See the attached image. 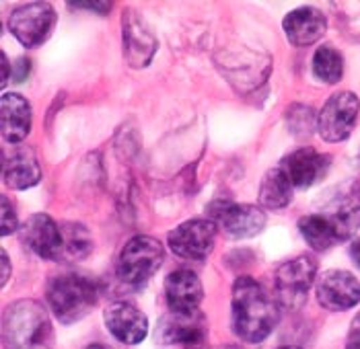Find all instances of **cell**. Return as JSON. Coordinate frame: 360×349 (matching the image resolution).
<instances>
[{
  "mask_svg": "<svg viewBox=\"0 0 360 349\" xmlns=\"http://www.w3.org/2000/svg\"><path fill=\"white\" fill-rule=\"evenodd\" d=\"M280 166L288 175L295 187L307 189L319 183L328 175L332 166V157L317 152L315 148H299L290 152L288 157H284Z\"/></svg>",
  "mask_w": 360,
  "mask_h": 349,
  "instance_id": "2e32d148",
  "label": "cell"
},
{
  "mask_svg": "<svg viewBox=\"0 0 360 349\" xmlns=\"http://www.w3.org/2000/svg\"><path fill=\"white\" fill-rule=\"evenodd\" d=\"M208 216L231 239H251L259 235L268 222L266 212L251 204H233V202H214L208 206Z\"/></svg>",
  "mask_w": 360,
  "mask_h": 349,
  "instance_id": "ba28073f",
  "label": "cell"
},
{
  "mask_svg": "<svg viewBox=\"0 0 360 349\" xmlns=\"http://www.w3.org/2000/svg\"><path fill=\"white\" fill-rule=\"evenodd\" d=\"M72 8H83V11H93V13H101L105 15L111 11V2H72Z\"/></svg>",
  "mask_w": 360,
  "mask_h": 349,
  "instance_id": "83f0119b",
  "label": "cell"
},
{
  "mask_svg": "<svg viewBox=\"0 0 360 349\" xmlns=\"http://www.w3.org/2000/svg\"><path fill=\"white\" fill-rule=\"evenodd\" d=\"M21 241L39 259H46V261L64 259L62 228L48 214L29 216L21 226Z\"/></svg>",
  "mask_w": 360,
  "mask_h": 349,
  "instance_id": "8fae6325",
  "label": "cell"
},
{
  "mask_svg": "<svg viewBox=\"0 0 360 349\" xmlns=\"http://www.w3.org/2000/svg\"><path fill=\"white\" fill-rule=\"evenodd\" d=\"M4 349H54V331L46 308L37 300H17L2 317Z\"/></svg>",
  "mask_w": 360,
  "mask_h": 349,
  "instance_id": "7a4b0ae2",
  "label": "cell"
},
{
  "mask_svg": "<svg viewBox=\"0 0 360 349\" xmlns=\"http://www.w3.org/2000/svg\"><path fill=\"white\" fill-rule=\"evenodd\" d=\"M231 308L233 331L245 343H262L276 327V302L253 277L243 275L235 282Z\"/></svg>",
  "mask_w": 360,
  "mask_h": 349,
  "instance_id": "6da1fadb",
  "label": "cell"
},
{
  "mask_svg": "<svg viewBox=\"0 0 360 349\" xmlns=\"http://www.w3.org/2000/svg\"><path fill=\"white\" fill-rule=\"evenodd\" d=\"M41 179V169L35 152L29 146L11 144L2 148V181L17 191L33 187Z\"/></svg>",
  "mask_w": 360,
  "mask_h": 349,
  "instance_id": "5bb4252c",
  "label": "cell"
},
{
  "mask_svg": "<svg viewBox=\"0 0 360 349\" xmlns=\"http://www.w3.org/2000/svg\"><path fill=\"white\" fill-rule=\"evenodd\" d=\"M346 349H360V312L350 324V331L346 337Z\"/></svg>",
  "mask_w": 360,
  "mask_h": 349,
  "instance_id": "4316f807",
  "label": "cell"
},
{
  "mask_svg": "<svg viewBox=\"0 0 360 349\" xmlns=\"http://www.w3.org/2000/svg\"><path fill=\"white\" fill-rule=\"evenodd\" d=\"M8 277H11V261H8L6 251H2V286L8 282Z\"/></svg>",
  "mask_w": 360,
  "mask_h": 349,
  "instance_id": "4dcf8cb0",
  "label": "cell"
},
{
  "mask_svg": "<svg viewBox=\"0 0 360 349\" xmlns=\"http://www.w3.org/2000/svg\"><path fill=\"white\" fill-rule=\"evenodd\" d=\"M317 302L332 312L350 310L360 302V282L350 271L330 269L319 275L315 284Z\"/></svg>",
  "mask_w": 360,
  "mask_h": 349,
  "instance_id": "30bf717a",
  "label": "cell"
},
{
  "mask_svg": "<svg viewBox=\"0 0 360 349\" xmlns=\"http://www.w3.org/2000/svg\"><path fill=\"white\" fill-rule=\"evenodd\" d=\"M313 74L326 84H335L344 77V55L333 46H321L313 55Z\"/></svg>",
  "mask_w": 360,
  "mask_h": 349,
  "instance_id": "603a6c76",
  "label": "cell"
},
{
  "mask_svg": "<svg viewBox=\"0 0 360 349\" xmlns=\"http://www.w3.org/2000/svg\"><path fill=\"white\" fill-rule=\"evenodd\" d=\"M60 228L64 237V259H70V261L84 259L93 249L91 232L79 222H64L60 224Z\"/></svg>",
  "mask_w": 360,
  "mask_h": 349,
  "instance_id": "cb8c5ba5",
  "label": "cell"
},
{
  "mask_svg": "<svg viewBox=\"0 0 360 349\" xmlns=\"http://www.w3.org/2000/svg\"><path fill=\"white\" fill-rule=\"evenodd\" d=\"M332 226L338 241H348L360 228V185L350 183L340 189L323 212H319Z\"/></svg>",
  "mask_w": 360,
  "mask_h": 349,
  "instance_id": "7c38bea8",
  "label": "cell"
},
{
  "mask_svg": "<svg viewBox=\"0 0 360 349\" xmlns=\"http://www.w3.org/2000/svg\"><path fill=\"white\" fill-rule=\"evenodd\" d=\"M217 241V224L212 220H188L184 224H179L177 228H173L167 237L169 249L188 261H202L206 259Z\"/></svg>",
  "mask_w": 360,
  "mask_h": 349,
  "instance_id": "9c48e42d",
  "label": "cell"
},
{
  "mask_svg": "<svg viewBox=\"0 0 360 349\" xmlns=\"http://www.w3.org/2000/svg\"><path fill=\"white\" fill-rule=\"evenodd\" d=\"M97 284L79 273L54 275L46 286L48 308L62 324L83 321L99 298Z\"/></svg>",
  "mask_w": 360,
  "mask_h": 349,
  "instance_id": "3957f363",
  "label": "cell"
},
{
  "mask_svg": "<svg viewBox=\"0 0 360 349\" xmlns=\"http://www.w3.org/2000/svg\"><path fill=\"white\" fill-rule=\"evenodd\" d=\"M350 257H352L354 265L360 269V239H354L350 244Z\"/></svg>",
  "mask_w": 360,
  "mask_h": 349,
  "instance_id": "1f68e13d",
  "label": "cell"
},
{
  "mask_svg": "<svg viewBox=\"0 0 360 349\" xmlns=\"http://www.w3.org/2000/svg\"><path fill=\"white\" fill-rule=\"evenodd\" d=\"M0 204H2V237H8L13 235L17 228H19V220H17V212H15V206L11 204V199L6 195L0 197Z\"/></svg>",
  "mask_w": 360,
  "mask_h": 349,
  "instance_id": "484cf974",
  "label": "cell"
},
{
  "mask_svg": "<svg viewBox=\"0 0 360 349\" xmlns=\"http://www.w3.org/2000/svg\"><path fill=\"white\" fill-rule=\"evenodd\" d=\"M56 27V11L50 2H25L8 15V29L25 48L46 44Z\"/></svg>",
  "mask_w": 360,
  "mask_h": 349,
  "instance_id": "8992f818",
  "label": "cell"
},
{
  "mask_svg": "<svg viewBox=\"0 0 360 349\" xmlns=\"http://www.w3.org/2000/svg\"><path fill=\"white\" fill-rule=\"evenodd\" d=\"M282 27L286 33V39L297 46V48H307L319 41L326 35L328 29V19L321 11L313 6H303L292 13H288L282 21Z\"/></svg>",
  "mask_w": 360,
  "mask_h": 349,
  "instance_id": "d6986e66",
  "label": "cell"
},
{
  "mask_svg": "<svg viewBox=\"0 0 360 349\" xmlns=\"http://www.w3.org/2000/svg\"><path fill=\"white\" fill-rule=\"evenodd\" d=\"M292 183L282 166L270 169L259 185V204L268 210H284L292 202Z\"/></svg>",
  "mask_w": 360,
  "mask_h": 349,
  "instance_id": "44dd1931",
  "label": "cell"
},
{
  "mask_svg": "<svg viewBox=\"0 0 360 349\" xmlns=\"http://www.w3.org/2000/svg\"><path fill=\"white\" fill-rule=\"evenodd\" d=\"M208 333L206 317L200 310L192 312H175L169 310L165 317L159 321L157 335L165 345H188L195 348L202 345Z\"/></svg>",
  "mask_w": 360,
  "mask_h": 349,
  "instance_id": "4fadbf2b",
  "label": "cell"
},
{
  "mask_svg": "<svg viewBox=\"0 0 360 349\" xmlns=\"http://www.w3.org/2000/svg\"><path fill=\"white\" fill-rule=\"evenodd\" d=\"M163 261H165L163 244L153 237L139 235L126 242V246L120 253L117 277L130 288H140L159 271Z\"/></svg>",
  "mask_w": 360,
  "mask_h": 349,
  "instance_id": "277c9868",
  "label": "cell"
},
{
  "mask_svg": "<svg viewBox=\"0 0 360 349\" xmlns=\"http://www.w3.org/2000/svg\"><path fill=\"white\" fill-rule=\"evenodd\" d=\"M360 101L350 91L333 93L317 115V132L326 142H344L359 121Z\"/></svg>",
  "mask_w": 360,
  "mask_h": 349,
  "instance_id": "52a82bcc",
  "label": "cell"
},
{
  "mask_svg": "<svg viewBox=\"0 0 360 349\" xmlns=\"http://www.w3.org/2000/svg\"><path fill=\"white\" fill-rule=\"evenodd\" d=\"M2 138L8 144H19L31 130V105L17 93L2 95Z\"/></svg>",
  "mask_w": 360,
  "mask_h": 349,
  "instance_id": "ffe728a7",
  "label": "cell"
},
{
  "mask_svg": "<svg viewBox=\"0 0 360 349\" xmlns=\"http://www.w3.org/2000/svg\"><path fill=\"white\" fill-rule=\"evenodd\" d=\"M103 321L111 335L126 345H136L140 341H144L146 333H148V319L146 315L140 310L139 306L130 304V302H113L105 308L103 312Z\"/></svg>",
  "mask_w": 360,
  "mask_h": 349,
  "instance_id": "9a60e30c",
  "label": "cell"
},
{
  "mask_svg": "<svg viewBox=\"0 0 360 349\" xmlns=\"http://www.w3.org/2000/svg\"><path fill=\"white\" fill-rule=\"evenodd\" d=\"M276 349H303V348H297V345H284V348H276Z\"/></svg>",
  "mask_w": 360,
  "mask_h": 349,
  "instance_id": "e575fe53",
  "label": "cell"
},
{
  "mask_svg": "<svg viewBox=\"0 0 360 349\" xmlns=\"http://www.w3.org/2000/svg\"><path fill=\"white\" fill-rule=\"evenodd\" d=\"M219 349H243V348H239V345H222V348Z\"/></svg>",
  "mask_w": 360,
  "mask_h": 349,
  "instance_id": "836d02e7",
  "label": "cell"
},
{
  "mask_svg": "<svg viewBox=\"0 0 360 349\" xmlns=\"http://www.w3.org/2000/svg\"><path fill=\"white\" fill-rule=\"evenodd\" d=\"M11 68H13V64L8 62L6 54L2 52V82H0V84H2V88H4V86L8 84V81L13 79V72H11Z\"/></svg>",
  "mask_w": 360,
  "mask_h": 349,
  "instance_id": "f546056e",
  "label": "cell"
},
{
  "mask_svg": "<svg viewBox=\"0 0 360 349\" xmlns=\"http://www.w3.org/2000/svg\"><path fill=\"white\" fill-rule=\"evenodd\" d=\"M124 27V58L132 68H144L150 64L157 52V39L153 31H148L146 23L134 11H126L122 19Z\"/></svg>",
  "mask_w": 360,
  "mask_h": 349,
  "instance_id": "e0dca14e",
  "label": "cell"
},
{
  "mask_svg": "<svg viewBox=\"0 0 360 349\" xmlns=\"http://www.w3.org/2000/svg\"><path fill=\"white\" fill-rule=\"evenodd\" d=\"M86 349H108L105 345H99V343H93V345H89Z\"/></svg>",
  "mask_w": 360,
  "mask_h": 349,
  "instance_id": "d6a6232c",
  "label": "cell"
},
{
  "mask_svg": "<svg viewBox=\"0 0 360 349\" xmlns=\"http://www.w3.org/2000/svg\"><path fill=\"white\" fill-rule=\"evenodd\" d=\"M317 277V261L309 255H299L284 261L274 273L276 300L288 310H297L305 304L307 294Z\"/></svg>",
  "mask_w": 360,
  "mask_h": 349,
  "instance_id": "5b68a950",
  "label": "cell"
},
{
  "mask_svg": "<svg viewBox=\"0 0 360 349\" xmlns=\"http://www.w3.org/2000/svg\"><path fill=\"white\" fill-rule=\"evenodd\" d=\"M204 298V288L200 277L192 269H175L165 279V300L169 310L192 312L198 310Z\"/></svg>",
  "mask_w": 360,
  "mask_h": 349,
  "instance_id": "ac0fdd59",
  "label": "cell"
},
{
  "mask_svg": "<svg viewBox=\"0 0 360 349\" xmlns=\"http://www.w3.org/2000/svg\"><path fill=\"white\" fill-rule=\"evenodd\" d=\"M29 74V62L25 58L17 60V64L13 66V81L15 82H23L25 77Z\"/></svg>",
  "mask_w": 360,
  "mask_h": 349,
  "instance_id": "f1b7e54d",
  "label": "cell"
},
{
  "mask_svg": "<svg viewBox=\"0 0 360 349\" xmlns=\"http://www.w3.org/2000/svg\"><path fill=\"white\" fill-rule=\"evenodd\" d=\"M288 126H290V132L299 136L311 134L313 130V121H315V115H313V109L303 107V105H295V107L288 111Z\"/></svg>",
  "mask_w": 360,
  "mask_h": 349,
  "instance_id": "d4e9b609",
  "label": "cell"
},
{
  "mask_svg": "<svg viewBox=\"0 0 360 349\" xmlns=\"http://www.w3.org/2000/svg\"><path fill=\"white\" fill-rule=\"evenodd\" d=\"M299 230L305 242L317 253H326L338 244V237L321 214H307L299 220Z\"/></svg>",
  "mask_w": 360,
  "mask_h": 349,
  "instance_id": "7402d4cb",
  "label": "cell"
}]
</instances>
